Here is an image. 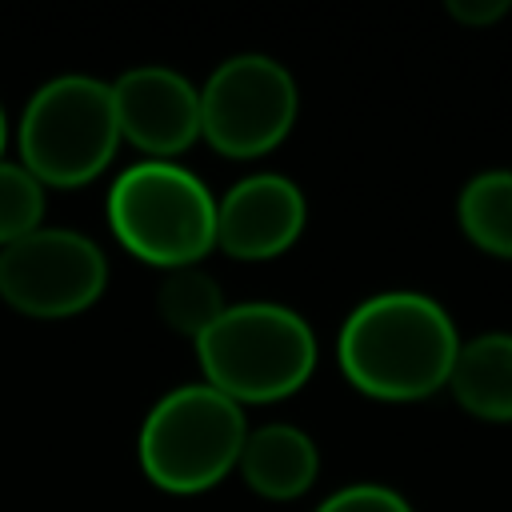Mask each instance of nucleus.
<instances>
[{"instance_id": "f257e3e1", "label": "nucleus", "mask_w": 512, "mask_h": 512, "mask_svg": "<svg viewBox=\"0 0 512 512\" xmlns=\"http://www.w3.org/2000/svg\"><path fill=\"white\" fill-rule=\"evenodd\" d=\"M460 352V332L440 300L388 288L360 300L336 340V360L344 380L388 404L424 400L448 388V372Z\"/></svg>"}, {"instance_id": "f03ea898", "label": "nucleus", "mask_w": 512, "mask_h": 512, "mask_svg": "<svg viewBox=\"0 0 512 512\" xmlns=\"http://www.w3.org/2000/svg\"><path fill=\"white\" fill-rule=\"evenodd\" d=\"M204 384L244 404H272L308 384L316 372L312 324L272 300L228 304L220 320L192 340Z\"/></svg>"}, {"instance_id": "7ed1b4c3", "label": "nucleus", "mask_w": 512, "mask_h": 512, "mask_svg": "<svg viewBox=\"0 0 512 512\" xmlns=\"http://www.w3.org/2000/svg\"><path fill=\"white\" fill-rule=\"evenodd\" d=\"M104 212L120 248L164 272L200 264L216 248V196L176 160L128 164Z\"/></svg>"}, {"instance_id": "20e7f679", "label": "nucleus", "mask_w": 512, "mask_h": 512, "mask_svg": "<svg viewBox=\"0 0 512 512\" xmlns=\"http://www.w3.org/2000/svg\"><path fill=\"white\" fill-rule=\"evenodd\" d=\"M244 436V408L200 380L164 392L148 408L136 436V456L160 492L196 496L216 488L236 468Z\"/></svg>"}, {"instance_id": "39448f33", "label": "nucleus", "mask_w": 512, "mask_h": 512, "mask_svg": "<svg viewBox=\"0 0 512 512\" xmlns=\"http://www.w3.org/2000/svg\"><path fill=\"white\" fill-rule=\"evenodd\" d=\"M20 164L44 188L92 184L120 148L112 84L96 76H56L32 92L16 128Z\"/></svg>"}, {"instance_id": "423d86ee", "label": "nucleus", "mask_w": 512, "mask_h": 512, "mask_svg": "<svg viewBox=\"0 0 512 512\" xmlns=\"http://www.w3.org/2000/svg\"><path fill=\"white\" fill-rule=\"evenodd\" d=\"M296 108L292 72L264 52H240L220 60L200 88V140L228 160L268 156L292 132Z\"/></svg>"}, {"instance_id": "0eeeda50", "label": "nucleus", "mask_w": 512, "mask_h": 512, "mask_svg": "<svg viewBox=\"0 0 512 512\" xmlns=\"http://www.w3.org/2000/svg\"><path fill=\"white\" fill-rule=\"evenodd\" d=\"M108 288L104 248L72 228H36L0 248V300L32 320H64L92 308Z\"/></svg>"}, {"instance_id": "6e6552de", "label": "nucleus", "mask_w": 512, "mask_h": 512, "mask_svg": "<svg viewBox=\"0 0 512 512\" xmlns=\"http://www.w3.org/2000/svg\"><path fill=\"white\" fill-rule=\"evenodd\" d=\"M120 140L148 160H176L200 140V88L164 64H136L112 80Z\"/></svg>"}, {"instance_id": "1a4fd4ad", "label": "nucleus", "mask_w": 512, "mask_h": 512, "mask_svg": "<svg viewBox=\"0 0 512 512\" xmlns=\"http://www.w3.org/2000/svg\"><path fill=\"white\" fill-rule=\"evenodd\" d=\"M308 224V200L280 172H252L216 200V248L232 260H276Z\"/></svg>"}, {"instance_id": "9d476101", "label": "nucleus", "mask_w": 512, "mask_h": 512, "mask_svg": "<svg viewBox=\"0 0 512 512\" xmlns=\"http://www.w3.org/2000/svg\"><path fill=\"white\" fill-rule=\"evenodd\" d=\"M240 480L264 496V500H296L304 496L316 476H320V452L316 440L284 420L248 428L244 448H240Z\"/></svg>"}, {"instance_id": "9b49d317", "label": "nucleus", "mask_w": 512, "mask_h": 512, "mask_svg": "<svg viewBox=\"0 0 512 512\" xmlns=\"http://www.w3.org/2000/svg\"><path fill=\"white\" fill-rule=\"evenodd\" d=\"M448 392L468 416L484 424H512V332L460 340Z\"/></svg>"}, {"instance_id": "f8f14e48", "label": "nucleus", "mask_w": 512, "mask_h": 512, "mask_svg": "<svg viewBox=\"0 0 512 512\" xmlns=\"http://www.w3.org/2000/svg\"><path fill=\"white\" fill-rule=\"evenodd\" d=\"M456 224L480 252L512 260V168L472 176L460 188Z\"/></svg>"}, {"instance_id": "ddd939ff", "label": "nucleus", "mask_w": 512, "mask_h": 512, "mask_svg": "<svg viewBox=\"0 0 512 512\" xmlns=\"http://www.w3.org/2000/svg\"><path fill=\"white\" fill-rule=\"evenodd\" d=\"M224 308H228V300H224L216 276L204 264L172 268V272H164V280L156 288V312H160V320L172 332L188 336V340L204 336L220 320Z\"/></svg>"}, {"instance_id": "4468645a", "label": "nucleus", "mask_w": 512, "mask_h": 512, "mask_svg": "<svg viewBox=\"0 0 512 512\" xmlns=\"http://www.w3.org/2000/svg\"><path fill=\"white\" fill-rule=\"evenodd\" d=\"M48 188L16 160H0V248L44 228Z\"/></svg>"}, {"instance_id": "2eb2a0df", "label": "nucleus", "mask_w": 512, "mask_h": 512, "mask_svg": "<svg viewBox=\"0 0 512 512\" xmlns=\"http://www.w3.org/2000/svg\"><path fill=\"white\" fill-rule=\"evenodd\" d=\"M316 512H412V504L396 488H388V484L360 480V484L336 488Z\"/></svg>"}, {"instance_id": "dca6fc26", "label": "nucleus", "mask_w": 512, "mask_h": 512, "mask_svg": "<svg viewBox=\"0 0 512 512\" xmlns=\"http://www.w3.org/2000/svg\"><path fill=\"white\" fill-rule=\"evenodd\" d=\"M508 0H448V16L460 20L464 28H488L508 16Z\"/></svg>"}, {"instance_id": "f3484780", "label": "nucleus", "mask_w": 512, "mask_h": 512, "mask_svg": "<svg viewBox=\"0 0 512 512\" xmlns=\"http://www.w3.org/2000/svg\"><path fill=\"white\" fill-rule=\"evenodd\" d=\"M4 148H8V116H4V104H0V160H4Z\"/></svg>"}]
</instances>
